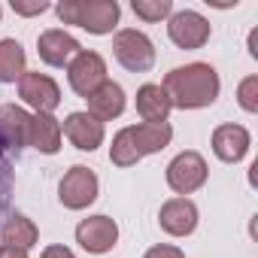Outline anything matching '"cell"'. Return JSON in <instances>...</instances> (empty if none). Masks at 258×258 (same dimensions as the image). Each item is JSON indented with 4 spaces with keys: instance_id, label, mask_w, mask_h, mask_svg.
Masks as SVG:
<instances>
[{
    "instance_id": "21",
    "label": "cell",
    "mask_w": 258,
    "mask_h": 258,
    "mask_svg": "<svg viewBox=\"0 0 258 258\" xmlns=\"http://www.w3.org/2000/svg\"><path fill=\"white\" fill-rule=\"evenodd\" d=\"M109 161H112L115 167H134L137 161H143L140 152H137V146H134V140H131V131H127V127H121V131L112 137Z\"/></svg>"
},
{
    "instance_id": "13",
    "label": "cell",
    "mask_w": 258,
    "mask_h": 258,
    "mask_svg": "<svg viewBox=\"0 0 258 258\" xmlns=\"http://www.w3.org/2000/svg\"><path fill=\"white\" fill-rule=\"evenodd\" d=\"M0 140H4L7 149L22 152L31 140V112L16 103L0 106Z\"/></svg>"
},
{
    "instance_id": "15",
    "label": "cell",
    "mask_w": 258,
    "mask_h": 258,
    "mask_svg": "<svg viewBox=\"0 0 258 258\" xmlns=\"http://www.w3.org/2000/svg\"><path fill=\"white\" fill-rule=\"evenodd\" d=\"M88 100V115H94L97 121H112V118H118L121 112H124V103H127V97H124V88L118 85V82H112V79H106L94 94H88L85 97Z\"/></svg>"
},
{
    "instance_id": "17",
    "label": "cell",
    "mask_w": 258,
    "mask_h": 258,
    "mask_svg": "<svg viewBox=\"0 0 258 258\" xmlns=\"http://www.w3.org/2000/svg\"><path fill=\"white\" fill-rule=\"evenodd\" d=\"M61 121L52 112H34L31 115V140L28 146H34L43 155H55L61 149Z\"/></svg>"
},
{
    "instance_id": "16",
    "label": "cell",
    "mask_w": 258,
    "mask_h": 258,
    "mask_svg": "<svg viewBox=\"0 0 258 258\" xmlns=\"http://www.w3.org/2000/svg\"><path fill=\"white\" fill-rule=\"evenodd\" d=\"M127 131H131V140H134L140 158L167 149L170 140H173V127H170L167 121H140V124H127Z\"/></svg>"
},
{
    "instance_id": "4",
    "label": "cell",
    "mask_w": 258,
    "mask_h": 258,
    "mask_svg": "<svg viewBox=\"0 0 258 258\" xmlns=\"http://www.w3.org/2000/svg\"><path fill=\"white\" fill-rule=\"evenodd\" d=\"M67 82L79 97L94 94L106 82V61L91 49H79L73 55V61L67 64Z\"/></svg>"
},
{
    "instance_id": "7",
    "label": "cell",
    "mask_w": 258,
    "mask_h": 258,
    "mask_svg": "<svg viewBox=\"0 0 258 258\" xmlns=\"http://www.w3.org/2000/svg\"><path fill=\"white\" fill-rule=\"evenodd\" d=\"M210 34H213L210 22L195 10H179L167 19V37L176 49H201L207 46Z\"/></svg>"
},
{
    "instance_id": "3",
    "label": "cell",
    "mask_w": 258,
    "mask_h": 258,
    "mask_svg": "<svg viewBox=\"0 0 258 258\" xmlns=\"http://www.w3.org/2000/svg\"><path fill=\"white\" fill-rule=\"evenodd\" d=\"M112 55L124 70H131V73H149L152 64H155V46L137 28H124V31H118L112 37Z\"/></svg>"
},
{
    "instance_id": "20",
    "label": "cell",
    "mask_w": 258,
    "mask_h": 258,
    "mask_svg": "<svg viewBox=\"0 0 258 258\" xmlns=\"http://www.w3.org/2000/svg\"><path fill=\"white\" fill-rule=\"evenodd\" d=\"M28 70V58H25V49L19 40L7 37L0 40V82H19Z\"/></svg>"
},
{
    "instance_id": "19",
    "label": "cell",
    "mask_w": 258,
    "mask_h": 258,
    "mask_svg": "<svg viewBox=\"0 0 258 258\" xmlns=\"http://www.w3.org/2000/svg\"><path fill=\"white\" fill-rule=\"evenodd\" d=\"M170 109H173L170 97H167V91L161 85L146 82V85L137 88V112H140L143 121H167Z\"/></svg>"
},
{
    "instance_id": "18",
    "label": "cell",
    "mask_w": 258,
    "mask_h": 258,
    "mask_svg": "<svg viewBox=\"0 0 258 258\" xmlns=\"http://www.w3.org/2000/svg\"><path fill=\"white\" fill-rule=\"evenodd\" d=\"M40 240V228L34 225V219L22 216V213H13L4 228H0V246H10V249H34Z\"/></svg>"
},
{
    "instance_id": "12",
    "label": "cell",
    "mask_w": 258,
    "mask_h": 258,
    "mask_svg": "<svg viewBox=\"0 0 258 258\" xmlns=\"http://www.w3.org/2000/svg\"><path fill=\"white\" fill-rule=\"evenodd\" d=\"M79 40L61 28H52V31H43L40 40H37V52H40V61L49 64V67H67L73 61V55L79 52Z\"/></svg>"
},
{
    "instance_id": "25",
    "label": "cell",
    "mask_w": 258,
    "mask_h": 258,
    "mask_svg": "<svg viewBox=\"0 0 258 258\" xmlns=\"http://www.w3.org/2000/svg\"><path fill=\"white\" fill-rule=\"evenodd\" d=\"M46 10H49L46 0H34V4H22V0H13V13H16V16H40V13H46Z\"/></svg>"
},
{
    "instance_id": "23",
    "label": "cell",
    "mask_w": 258,
    "mask_h": 258,
    "mask_svg": "<svg viewBox=\"0 0 258 258\" xmlns=\"http://www.w3.org/2000/svg\"><path fill=\"white\" fill-rule=\"evenodd\" d=\"M237 103L246 112H258V76H246L237 85Z\"/></svg>"
},
{
    "instance_id": "6",
    "label": "cell",
    "mask_w": 258,
    "mask_h": 258,
    "mask_svg": "<svg viewBox=\"0 0 258 258\" xmlns=\"http://www.w3.org/2000/svg\"><path fill=\"white\" fill-rule=\"evenodd\" d=\"M97 188H100V182H97L94 170L76 164V167H70V170L64 173V179L58 182V201H61L67 210H85V207H91V204L97 201Z\"/></svg>"
},
{
    "instance_id": "11",
    "label": "cell",
    "mask_w": 258,
    "mask_h": 258,
    "mask_svg": "<svg viewBox=\"0 0 258 258\" xmlns=\"http://www.w3.org/2000/svg\"><path fill=\"white\" fill-rule=\"evenodd\" d=\"M61 134L79 149V152H94L103 143V121H97L88 112H70L61 124Z\"/></svg>"
},
{
    "instance_id": "28",
    "label": "cell",
    "mask_w": 258,
    "mask_h": 258,
    "mask_svg": "<svg viewBox=\"0 0 258 258\" xmlns=\"http://www.w3.org/2000/svg\"><path fill=\"white\" fill-rule=\"evenodd\" d=\"M0 258H28L25 249H10V246H0Z\"/></svg>"
},
{
    "instance_id": "14",
    "label": "cell",
    "mask_w": 258,
    "mask_h": 258,
    "mask_svg": "<svg viewBox=\"0 0 258 258\" xmlns=\"http://www.w3.org/2000/svg\"><path fill=\"white\" fill-rule=\"evenodd\" d=\"M252 140H249V131L243 124H219L213 131V152L219 161L225 164H237L246 158Z\"/></svg>"
},
{
    "instance_id": "2",
    "label": "cell",
    "mask_w": 258,
    "mask_h": 258,
    "mask_svg": "<svg viewBox=\"0 0 258 258\" xmlns=\"http://www.w3.org/2000/svg\"><path fill=\"white\" fill-rule=\"evenodd\" d=\"M55 13L64 25H76L94 37H106L115 31L121 7L115 0H64V4H58Z\"/></svg>"
},
{
    "instance_id": "26",
    "label": "cell",
    "mask_w": 258,
    "mask_h": 258,
    "mask_svg": "<svg viewBox=\"0 0 258 258\" xmlns=\"http://www.w3.org/2000/svg\"><path fill=\"white\" fill-rule=\"evenodd\" d=\"M143 258H185V252L179 249V246H170V243H158V246H152Z\"/></svg>"
},
{
    "instance_id": "30",
    "label": "cell",
    "mask_w": 258,
    "mask_h": 258,
    "mask_svg": "<svg viewBox=\"0 0 258 258\" xmlns=\"http://www.w3.org/2000/svg\"><path fill=\"white\" fill-rule=\"evenodd\" d=\"M0 19H4V7H0Z\"/></svg>"
},
{
    "instance_id": "8",
    "label": "cell",
    "mask_w": 258,
    "mask_h": 258,
    "mask_svg": "<svg viewBox=\"0 0 258 258\" xmlns=\"http://www.w3.org/2000/svg\"><path fill=\"white\" fill-rule=\"evenodd\" d=\"M76 243L88 255H106L118 243V225L109 216H88L76 225Z\"/></svg>"
},
{
    "instance_id": "9",
    "label": "cell",
    "mask_w": 258,
    "mask_h": 258,
    "mask_svg": "<svg viewBox=\"0 0 258 258\" xmlns=\"http://www.w3.org/2000/svg\"><path fill=\"white\" fill-rule=\"evenodd\" d=\"M19 94L28 106H34L37 112H55L61 103V88L52 76L46 73H34L25 70V76L19 79Z\"/></svg>"
},
{
    "instance_id": "29",
    "label": "cell",
    "mask_w": 258,
    "mask_h": 258,
    "mask_svg": "<svg viewBox=\"0 0 258 258\" xmlns=\"http://www.w3.org/2000/svg\"><path fill=\"white\" fill-rule=\"evenodd\" d=\"M249 55H252V58H258V31H252V34H249Z\"/></svg>"
},
{
    "instance_id": "5",
    "label": "cell",
    "mask_w": 258,
    "mask_h": 258,
    "mask_svg": "<svg viewBox=\"0 0 258 258\" xmlns=\"http://www.w3.org/2000/svg\"><path fill=\"white\" fill-rule=\"evenodd\" d=\"M207 176H210V170H207L204 155H201V152H191V149H188V152H179V155L167 164V185H170L179 198H185V195L204 188Z\"/></svg>"
},
{
    "instance_id": "10",
    "label": "cell",
    "mask_w": 258,
    "mask_h": 258,
    "mask_svg": "<svg viewBox=\"0 0 258 258\" xmlns=\"http://www.w3.org/2000/svg\"><path fill=\"white\" fill-rule=\"evenodd\" d=\"M158 225L170 237H188L198 228V207H195V201H188V198L164 201L161 213H158Z\"/></svg>"
},
{
    "instance_id": "1",
    "label": "cell",
    "mask_w": 258,
    "mask_h": 258,
    "mask_svg": "<svg viewBox=\"0 0 258 258\" xmlns=\"http://www.w3.org/2000/svg\"><path fill=\"white\" fill-rule=\"evenodd\" d=\"M170 97V106L176 109H204V106H213L219 91H222V82H219V73L213 64H204V61H195V64H185V67H173L167 76H164V85H161Z\"/></svg>"
},
{
    "instance_id": "22",
    "label": "cell",
    "mask_w": 258,
    "mask_h": 258,
    "mask_svg": "<svg viewBox=\"0 0 258 258\" xmlns=\"http://www.w3.org/2000/svg\"><path fill=\"white\" fill-rule=\"evenodd\" d=\"M131 10L137 19L155 25V22H164L173 16V0H131Z\"/></svg>"
},
{
    "instance_id": "27",
    "label": "cell",
    "mask_w": 258,
    "mask_h": 258,
    "mask_svg": "<svg viewBox=\"0 0 258 258\" xmlns=\"http://www.w3.org/2000/svg\"><path fill=\"white\" fill-rule=\"evenodd\" d=\"M40 258H76V255H73V249H67V246H58V243H55V246H46Z\"/></svg>"
},
{
    "instance_id": "24",
    "label": "cell",
    "mask_w": 258,
    "mask_h": 258,
    "mask_svg": "<svg viewBox=\"0 0 258 258\" xmlns=\"http://www.w3.org/2000/svg\"><path fill=\"white\" fill-rule=\"evenodd\" d=\"M13 167L7 164V146H4V140H0V204L7 201V191H10V182H13V173H10Z\"/></svg>"
}]
</instances>
